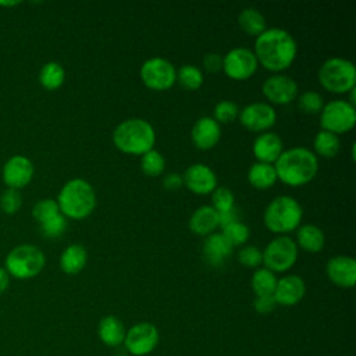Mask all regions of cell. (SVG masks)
<instances>
[{
  "mask_svg": "<svg viewBox=\"0 0 356 356\" xmlns=\"http://www.w3.org/2000/svg\"><path fill=\"white\" fill-rule=\"evenodd\" d=\"M253 53L259 65L274 74H281L293 64L298 44L286 29L267 28L256 38Z\"/></svg>",
  "mask_w": 356,
  "mask_h": 356,
  "instance_id": "6da1fadb",
  "label": "cell"
},
{
  "mask_svg": "<svg viewBox=\"0 0 356 356\" xmlns=\"http://www.w3.org/2000/svg\"><path fill=\"white\" fill-rule=\"evenodd\" d=\"M277 179L288 186H303L318 172V159L307 147L295 146L284 150L274 163Z\"/></svg>",
  "mask_w": 356,
  "mask_h": 356,
  "instance_id": "7a4b0ae2",
  "label": "cell"
},
{
  "mask_svg": "<svg viewBox=\"0 0 356 356\" xmlns=\"http://www.w3.org/2000/svg\"><path fill=\"white\" fill-rule=\"evenodd\" d=\"M114 146L125 153L142 156L152 150L156 143L153 125L143 118H128L121 121L113 131Z\"/></svg>",
  "mask_w": 356,
  "mask_h": 356,
  "instance_id": "3957f363",
  "label": "cell"
},
{
  "mask_svg": "<svg viewBox=\"0 0 356 356\" xmlns=\"http://www.w3.org/2000/svg\"><path fill=\"white\" fill-rule=\"evenodd\" d=\"M56 202L64 217L83 220L96 207V192L86 179L72 178L63 185Z\"/></svg>",
  "mask_w": 356,
  "mask_h": 356,
  "instance_id": "277c9868",
  "label": "cell"
},
{
  "mask_svg": "<svg viewBox=\"0 0 356 356\" xmlns=\"http://www.w3.org/2000/svg\"><path fill=\"white\" fill-rule=\"evenodd\" d=\"M302 218L303 209L300 203L289 195H280L274 197L263 213V222L266 228L277 235H286L296 231Z\"/></svg>",
  "mask_w": 356,
  "mask_h": 356,
  "instance_id": "5b68a950",
  "label": "cell"
},
{
  "mask_svg": "<svg viewBox=\"0 0 356 356\" xmlns=\"http://www.w3.org/2000/svg\"><path fill=\"white\" fill-rule=\"evenodd\" d=\"M320 85L337 95H346L356 86V67L343 57H330L318 68Z\"/></svg>",
  "mask_w": 356,
  "mask_h": 356,
  "instance_id": "8992f818",
  "label": "cell"
},
{
  "mask_svg": "<svg viewBox=\"0 0 356 356\" xmlns=\"http://www.w3.org/2000/svg\"><path fill=\"white\" fill-rule=\"evenodd\" d=\"M46 259L43 252L33 245H19L14 248L7 259V273L18 280H28L36 277L44 267Z\"/></svg>",
  "mask_w": 356,
  "mask_h": 356,
  "instance_id": "52a82bcc",
  "label": "cell"
},
{
  "mask_svg": "<svg viewBox=\"0 0 356 356\" xmlns=\"http://www.w3.org/2000/svg\"><path fill=\"white\" fill-rule=\"evenodd\" d=\"M356 125V107L348 100L335 99L324 103L320 111V127L337 136L352 131Z\"/></svg>",
  "mask_w": 356,
  "mask_h": 356,
  "instance_id": "ba28073f",
  "label": "cell"
},
{
  "mask_svg": "<svg viewBox=\"0 0 356 356\" xmlns=\"http://www.w3.org/2000/svg\"><path fill=\"white\" fill-rule=\"evenodd\" d=\"M261 252L263 266L275 274L285 273L295 266L299 248L296 246L295 239L288 235H277Z\"/></svg>",
  "mask_w": 356,
  "mask_h": 356,
  "instance_id": "9c48e42d",
  "label": "cell"
},
{
  "mask_svg": "<svg viewBox=\"0 0 356 356\" xmlns=\"http://www.w3.org/2000/svg\"><path fill=\"white\" fill-rule=\"evenodd\" d=\"M139 76L147 89L164 92L177 83V68L167 58L152 57L140 65Z\"/></svg>",
  "mask_w": 356,
  "mask_h": 356,
  "instance_id": "30bf717a",
  "label": "cell"
},
{
  "mask_svg": "<svg viewBox=\"0 0 356 356\" xmlns=\"http://www.w3.org/2000/svg\"><path fill=\"white\" fill-rule=\"evenodd\" d=\"M259 68L253 50L248 47H234L222 56V71L234 81L250 79Z\"/></svg>",
  "mask_w": 356,
  "mask_h": 356,
  "instance_id": "8fae6325",
  "label": "cell"
},
{
  "mask_svg": "<svg viewBox=\"0 0 356 356\" xmlns=\"http://www.w3.org/2000/svg\"><path fill=\"white\" fill-rule=\"evenodd\" d=\"M159 339L160 334L156 325L147 321H140L127 330L124 345L131 355L145 356L156 349Z\"/></svg>",
  "mask_w": 356,
  "mask_h": 356,
  "instance_id": "7c38bea8",
  "label": "cell"
},
{
  "mask_svg": "<svg viewBox=\"0 0 356 356\" xmlns=\"http://www.w3.org/2000/svg\"><path fill=\"white\" fill-rule=\"evenodd\" d=\"M238 120L248 131L261 134L274 127L277 121V111L268 103L254 102L239 110Z\"/></svg>",
  "mask_w": 356,
  "mask_h": 356,
  "instance_id": "4fadbf2b",
  "label": "cell"
},
{
  "mask_svg": "<svg viewBox=\"0 0 356 356\" xmlns=\"http://www.w3.org/2000/svg\"><path fill=\"white\" fill-rule=\"evenodd\" d=\"M261 93L268 104L285 106L292 103L298 95L299 88L293 78L285 74H273L261 85Z\"/></svg>",
  "mask_w": 356,
  "mask_h": 356,
  "instance_id": "5bb4252c",
  "label": "cell"
},
{
  "mask_svg": "<svg viewBox=\"0 0 356 356\" xmlns=\"http://www.w3.org/2000/svg\"><path fill=\"white\" fill-rule=\"evenodd\" d=\"M182 179L184 186H186L192 193L202 196L211 195V192L218 186L216 172L211 167L203 163L191 164L182 174Z\"/></svg>",
  "mask_w": 356,
  "mask_h": 356,
  "instance_id": "9a60e30c",
  "label": "cell"
},
{
  "mask_svg": "<svg viewBox=\"0 0 356 356\" xmlns=\"http://www.w3.org/2000/svg\"><path fill=\"white\" fill-rule=\"evenodd\" d=\"M328 280L339 288H352L356 282V260L350 256L338 254L325 264Z\"/></svg>",
  "mask_w": 356,
  "mask_h": 356,
  "instance_id": "2e32d148",
  "label": "cell"
},
{
  "mask_svg": "<svg viewBox=\"0 0 356 356\" xmlns=\"http://www.w3.org/2000/svg\"><path fill=\"white\" fill-rule=\"evenodd\" d=\"M191 139L196 149L210 150L216 147L221 139V125L213 117H200L192 127Z\"/></svg>",
  "mask_w": 356,
  "mask_h": 356,
  "instance_id": "e0dca14e",
  "label": "cell"
},
{
  "mask_svg": "<svg viewBox=\"0 0 356 356\" xmlns=\"http://www.w3.org/2000/svg\"><path fill=\"white\" fill-rule=\"evenodd\" d=\"M305 293L306 284L303 278L296 274H289L277 280L273 298L277 302V305L295 306L303 299Z\"/></svg>",
  "mask_w": 356,
  "mask_h": 356,
  "instance_id": "ac0fdd59",
  "label": "cell"
},
{
  "mask_svg": "<svg viewBox=\"0 0 356 356\" xmlns=\"http://www.w3.org/2000/svg\"><path fill=\"white\" fill-rule=\"evenodd\" d=\"M33 164L25 156H13L3 167V181L13 189L28 185L33 177Z\"/></svg>",
  "mask_w": 356,
  "mask_h": 356,
  "instance_id": "d6986e66",
  "label": "cell"
},
{
  "mask_svg": "<svg viewBox=\"0 0 356 356\" xmlns=\"http://www.w3.org/2000/svg\"><path fill=\"white\" fill-rule=\"evenodd\" d=\"M282 152V139L278 136V134L271 131L259 134L252 143V153L254 159L260 163L274 164Z\"/></svg>",
  "mask_w": 356,
  "mask_h": 356,
  "instance_id": "ffe728a7",
  "label": "cell"
},
{
  "mask_svg": "<svg viewBox=\"0 0 356 356\" xmlns=\"http://www.w3.org/2000/svg\"><path fill=\"white\" fill-rule=\"evenodd\" d=\"M203 257L211 267L222 266L232 254L234 246L222 235V232H213L204 238L203 242Z\"/></svg>",
  "mask_w": 356,
  "mask_h": 356,
  "instance_id": "44dd1931",
  "label": "cell"
},
{
  "mask_svg": "<svg viewBox=\"0 0 356 356\" xmlns=\"http://www.w3.org/2000/svg\"><path fill=\"white\" fill-rule=\"evenodd\" d=\"M218 228V213L210 206L197 207L189 217V229L199 236H207Z\"/></svg>",
  "mask_w": 356,
  "mask_h": 356,
  "instance_id": "7402d4cb",
  "label": "cell"
},
{
  "mask_svg": "<svg viewBox=\"0 0 356 356\" xmlns=\"http://www.w3.org/2000/svg\"><path fill=\"white\" fill-rule=\"evenodd\" d=\"M295 243L305 252L317 253L323 250L325 245V235L323 229L314 224H302L296 229Z\"/></svg>",
  "mask_w": 356,
  "mask_h": 356,
  "instance_id": "603a6c76",
  "label": "cell"
},
{
  "mask_svg": "<svg viewBox=\"0 0 356 356\" xmlns=\"http://www.w3.org/2000/svg\"><path fill=\"white\" fill-rule=\"evenodd\" d=\"M125 325L115 316H106L100 320L97 325V335L100 341L107 346H118L124 343L125 339Z\"/></svg>",
  "mask_w": 356,
  "mask_h": 356,
  "instance_id": "cb8c5ba5",
  "label": "cell"
},
{
  "mask_svg": "<svg viewBox=\"0 0 356 356\" xmlns=\"http://www.w3.org/2000/svg\"><path fill=\"white\" fill-rule=\"evenodd\" d=\"M88 261V252L79 243H71L60 256V268L70 275L81 273Z\"/></svg>",
  "mask_w": 356,
  "mask_h": 356,
  "instance_id": "d4e9b609",
  "label": "cell"
},
{
  "mask_svg": "<svg viewBox=\"0 0 356 356\" xmlns=\"http://www.w3.org/2000/svg\"><path fill=\"white\" fill-rule=\"evenodd\" d=\"M278 179H277L274 164L256 161L248 170V182L254 189H259V191L270 189L271 186L275 185Z\"/></svg>",
  "mask_w": 356,
  "mask_h": 356,
  "instance_id": "484cf974",
  "label": "cell"
},
{
  "mask_svg": "<svg viewBox=\"0 0 356 356\" xmlns=\"http://www.w3.org/2000/svg\"><path fill=\"white\" fill-rule=\"evenodd\" d=\"M238 24L245 33L254 38L267 29L264 15L254 7H245L238 15Z\"/></svg>",
  "mask_w": 356,
  "mask_h": 356,
  "instance_id": "4316f807",
  "label": "cell"
},
{
  "mask_svg": "<svg viewBox=\"0 0 356 356\" xmlns=\"http://www.w3.org/2000/svg\"><path fill=\"white\" fill-rule=\"evenodd\" d=\"M341 149L339 136L320 129L313 139V153L323 159H334Z\"/></svg>",
  "mask_w": 356,
  "mask_h": 356,
  "instance_id": "83f0119b",
  "label": "cell"
},
{
  "mask_svg": "<svg viewBox=\"0 0 356 356\" xmlns=\"http://www.w3.org/2000/svg\"><path fill=\"white\" fill-rule=\"evenodd\" d=\"M277 275L266 267H259L252 274L250 286L256 296H273L275 285H277Z\"/></svg>",
  "mask_w": 356,
  "mask_h": 356,
  "instance_id": "f1b7e54d",
  "label": "cell"
},
{
  "mask_svg": "<svg viewBox=\"0 0 356 356\" xmlns=\"http://www.w3.org/2000/svg\"><path fill=\"white\" fill-rule=\"evenodd\" d=\"M65 81V71L57 61L46 63L39 72V82L47 90H56L63 86Z\"/></svg>",
  "mask_w": 356,
  "mask_h": 356,
  "instance_id": "f546056e",
  "label": "cell"
},
{
  "mask_svg": "<svg viewBox=\"0 0 356 356\" xmlns=\"http://www.w3.org/2000/svg\"><path fill=\"white\" fill-rule=\"evenodd\" d=\"M177 82L185 90H197L204 82L203 71L195 64H184L177 70Z\"/></svg>",
  "mask_w": 356,
  "mask_h": 356,
  "instance_id": "4dcf8cb0",
  "label": "cell"
},
{
  "mask_svg": "<svg viewBox=\"0 0 356 356\" xmlns=\"http://www.w3.org/2000/svg\"><path fill=\"white\" fill-rule=\"evenodd\" d=\"M140 170L147 177H159L165 170V159L164 156L156 150L152 149L140 156Z\"/></svg>",
  "mask_w": 356,
  "mask_h": 356,
  "instance_id": "1f68e13d",
  "label": "cell"
},
{
  "mask_svg": "<svg viewBox=\"0 0 356 356\" xmlns=\"http://www.w3.org/2000/svg\"><path fill=\"white\" fill-rule=\"evenodd\" d=\"M221 232L232 246L245 245L248 242L249 236H250L249 227L242 221H236V222H232V224L227 225L225 228L221 229Z\"/></svg>",
  "mask_w": 356,
  "mask_h": 356,
  "instance_id": "d6a6232c",
  "label": "cell"
},
{
  "mask_svg": "<svg viewBox=\"0 0 356 356\" xmlns=\"http://www.w3.org/2000/svg\"><path fill=\"white\" fill-rule=\"evenodd\" d=\"M298 106L306 114H320L324 107V99L316 90H306L298 96Z\"/></svg>",
  "mask_w": 356,
  "mask_h": 356,
  "instance_id": "836d02e7",
  "label": "cell"
},
{
  "mask_svg": "<svg viewBox=\"0 0 356 356\" xmlns=\"http://www.w3.org/2000/svg\"><path fill=\"white\" fill-rule=\"evenodd\" d=\"M217 213H222L231 210L235 206V196L232 191L227 186H217L211 192V204Z\"/></svg>",
  "mask_w": 356,
  "mask_h": 356,
  "instance_id": "e575fe53",
  "label": "cell"
},
{
  "mask_svg": "<svg viewBox=\"0 0 356 356\" xmlns=\"http://www.w3.org/2000/svg\"><path fill=\"white\" fill-rule=\"evenodd\" d=\"M239 107L231 102V100H221L214 106L213 118L221 125V124H229L234 120L238 118Z\"/></svg>",
  "mask_w": 356,
  "mask_h": 356,
  "instance_id": "d590c367",
  "label": "cell"
},
{
  "mask_svg": "<svg viewBox=\"0 0 356 356\" xmlns=\"http://www.w3.org/2000/svg\"><path fill=\"white\" fill-rule=\"evenodd\" d=\"M68 227V222H67V217H64L61 213L56 214L54 217L49 218L47 221L42 222L40 224V229H42V234L46 236V238H58L61 236L65 229Z\"/></svg>",
  "mask_w": 356,
  "mask_h": 356,
  "instance_id": "8d00e7d4",
  "label": "cell"
},
{
  "mask_svg": "<svg viewBox=\"0 0 356 356\" xmlns=\"http://www.w3.org/2000/svg\"><path fill=\"white\" fill-rule=\"evenodd\" d=\"M58 213H60V209H58V204L54 199H42L33 206V210H32L33 218L39 224L47 221L49 218L54 217Z\"/></svg>",
  "mask_w": 356,
  "mask_h": 356,
  "instance_id": "74e56055",
  "label": "cell"
},
{
  "mask_svg": "<svg viewBox=\"0 0 356 356\" xmlns=\"http://www.w3.org/2000/svg\"><path fill=\"white\" fill-rule=\"evenodd\" d=\"M238 261L248 268H259L263 264V252L252 245L243 246L238 252Z\"/></svg>",
  "mask_w": 356,
  "mask_h": 356,
  "instance_id": "f35d334b",
  "label": "cell"
},
{
  "mask_svg": "<svg viewBox=\"0 0 356 356\" xmlns=\"http://www.w3.org/2000/svg\"><path fill=\"white\" fill-rule=\"evenodd\" d=\"M22 206V196L18 189L8 188L0 197V207L6 214H15Z\"/></svg>",
  "mask_w": 356,
  "mask_h": 356,
  "instance_id": "ab89813d",
  "label": "cell"
},
{
  "mask_svg": "<svg viewBox=\"0 0 356 356\" xmlns=\"http://www.w3.org/2000/svg\"><path fill=\"white\" fill-rule=\"evenodd\" d=\"M277 306V302L273 296H256L253 300V307L260 314L271 313Z\"/></svg>",
  "mask_w": 356,
  "mask_h": 356,
  "instance_id": "60d3db41",
  "label": "cell"
},
{
  "mask_svg": "<svg viewBox=\"0 0 356 356\" xmlns=\"http://www.w3.org/2000/svg\"><path fill=\"white\" fill-rule=\"evenodd\" d=\"M203 68L207 72H218L222 70V56L218 53H207L203 57Z\"/></svg>",
  "mask_w": 356,
  "mask_h": 356,
  "instance_id": "b9f144b4",
  "label": "cell"
},
{
  "mask_svg": "<svg viewBox=\"0 0 356 356\" xmlns=\"http://www.w3.org/2000/svg\"><path fill=\"white\" fill-rule=\"evenodd\" d=\"M236 221H241V213L236 206H234L231 210L218 213V227L221 229L232 222H236Z\"/></svg>",
  "mask_w": 356,
  "mask_h": 356,
  "instance_id": "7bdbcfd3",
  "label": "cell"
},
{
  "mask_svg": "<svg viewBox=\"0 0 356 356\" xmlns=\"http://www.w3.org/2000/svg\"><path fill=\"white\" fill-rule=\"evenodd\" d=\"M161 184L164 189L174 192V191H178L181 186H184V179H182V175L178 172H168L163 177Z\"/></svg>",
  "mask_w": 356,
  "mask_h": 356,
  "instance_id": "ee69618b",
  "label": "cell"
},
{
  "mask_svg": "<svg viewBox=\"0 0 356 356\" xmlns=\"http://www.w3.org/2000/svg\"><path fill=\"white\" fill-rule=\"evenodd\" d=\"M8 284H10L8 273L4 268H0V295L8 288Z\"/></svg>",
  "mask_w": 356,
  "mask_h": 356,
  "instance_id": "f6af8a7d",
  "label": "cell"
},
{
  "mask_svg": "<svg viewBox=\"0 0 356 356\" xmlns=\"http://www.w3.org/2000/svg\"><path fill=\"white\" fill-rule=\"evenodd\" d=\"M0 4L1 6H15V4H18V1H0Z\"/></svg>",
  "mask_w": 356,
  "mask_h": 356,
  "instance_id": "bcb514c9",
  "label": "cell"
}]
</instances>
